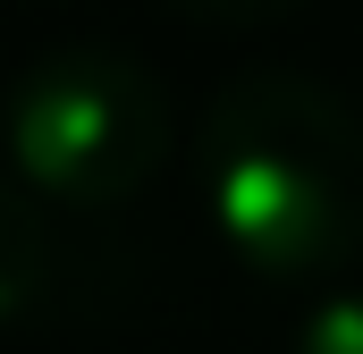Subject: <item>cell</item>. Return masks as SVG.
Listing matches in <instances>:
<instances>
[{
  "mask_svg": "<svg viewBox=\"0 0 363 354\" xmlns=\"http://www.w3.org/2000/svg\"><path fill=\"white\" fill-rule=\"evenodd\" d=\"M203 211L237 262L313 278L363 253V110L296 68H245L211 93Z\"/></svg>",
  "mask_w": 363,
  "mask_h": 354,
  "instance_id": "6da1fadb",
  "label": "cell"
},
{
  "mask_svg": "<svg viewBox=\"0 0 363 354\" xmlns=\"http://www.w3.org/2000/svg\"><path fill=\"white\" fill-rule=\"evenodd\" d=\"M9 161L34 194L127 202L169 161V93L118 42H68L9 93Z\"/></svg>",
  "mask_w": 363,
  "mask_h": 354,
  "instance_id": "7a4b0ae2",
  "label": "cell"
},
{
  "mask_svg": "<svg viewBox=\"0 0 363 354\" xmlns=\"http://www.w3.org/2000/svg\"><path fill=\"white\" fill-rule=\"evenodd\" d=\"M51 278V236L17 185H0V321H17Z\"/></svg>",
  "mask_w": 363,
  "mask_h": 354,
  "instance_id": "3957f363",
  "label": "cell"
},
{
  "mask_svg": "<svg viewBox=\"0 0 363 354\" xmlns=\"http://www.w3.org/2000/svg\"><path fill=\"white\" fill-rule=\"evenodd\" d=\"M296 354H363V295H330V304L304 321Z\"/></svg>",
  "mask_w": 363,
  "mask_h": 354,
  "instance_id": "277c9868",
  "label": "cell"
},
{
  "mask_svg": "<svg viewBox=\"0 0 363 354\" xmlns=\"http://www.w3.org/2000/svg\"><path fill=\"white\" fill-rule=\"evenodd\" d=\"M186 17H211V25H279V17H296V8H313V0H169Z\"/></svg>",
  "mask_w": 363,
  "mask_h": 354,
  "instance_id": "5b68a950",
  "label": "cell"
}]
</instances>
